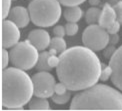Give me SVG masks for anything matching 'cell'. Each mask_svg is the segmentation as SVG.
Instances as JSON below:
<instances>
[{
    "instance_id": "cell-17",
    "label": "cell",
    "mask_w": 122,
    "mask_h": 111,
    "mask_svg": "<svg viewBox=\"0 0 122 111\" xmlns=\"http://www.w3.org/2000/svg\"><path fill=\"white\" fill-rule=\"evenodd\" d=\"M50 47L56 49L58 54L60 55V54H62L66 49H67V45H66V41L64 40L63 37L55 36L54 38L51 39V42H50Z\"/></svg>"
},
{
    "instance_id": "cell-27",
    "label": "cell",
    "mask_w": 122,
    "mask_h": 111,
    "mask_svg": "<svg viewBox=\"0 0 122 111\" xmlns=\"http://www.w3.org/2000/svg\"><path fill=\"white\" fill-rule=\"evenodd\" d=\"M120 26H121L120 22L118 21V20H116V21L112 25H110V26L107 29H106V30H107V32L109 34H115V33H117L119 30H120Z\"/></svg>"
},
{
    "instance_id": "cell-25",
    "label": "cell",
    "mask_w": 122,
    "mask_h": 111,
    "mask_svg": "<svg viewBox=\"0 0 122 111\" xmlns=\"http://www.w3.org/2000/svg\"><path fill=\"white\" fill-rule=\"evenodd\" d=\"M53 34L57 37H64L66 35L65 26H62V25H56V26L53 28Z\"/></svg>"
},
{
    "instance_id": "cell-26",
    "label": "cell",
    "mask_w": 122,
    "mask_h": 111,
    "mask_svg": "<svg viewBox=\"0 0 122 111\" xmlns=\"http://www.w3.org/2000/svg\"><path fill=\"white\" fill-rule=\"evenodd\" d=\"M9 59H10V55L9 52L6 50V48L2 49V69H6L9 63Z\"/></svg>"
},
{
    "instance_id": "cell-15",
    "label": "cell",
    "mask_w": 122,
    "mask_h": 111,
    "mask_svg": "<svg viewBox=\"0 0 122 111\" xmlns=\"http://www.w3.org/2000/svg\"><path fill=\"white\" fill-rule=\"evenodd\" d=\"M50 56L49 51H43L39 54V59L36 65V68L38 71H50L52 67L48 63V59Z\"/></svg>"
},
{
    "instance_id": "cell-28",
    "label": "cell",
    "mask_w": 122,
    "mask_h": 111,
    "mask_svg": "<svg viewBox=\"0 0 122 111\" xmlns=\"http://www.w3.org/2000/svg\"><path fill=\"white\" fill-rule=\"evenodd\" d=\"M68 91V88L66 87V85L63 83V82H59V83H56L55 84V93L57 94H63L65 92Z\"/></svg>"
},
{
    "instance_id": "cell-33",
    "label": "cell",
    "mask_w": 122,
    "mask_h": 111,
    "mask_svg": "<svg viewBox=\"0 0 122 111\" xmlns=\"http://www.w3.org/2000/svg\"><path fill=\"white\" fill-rule=\"evenodd\" d=\"M111 1H116V0H111Z\"/></svg>"
},
{
    "instance_id": "cell-10",
    "label": "cell",
    "mask_w": 122,
    "mask_h": 111,
    "mask_svg": "<svg viewBox=\"0 0 122 111\" xmlns=\"http://www.w3.org/2000/svg\"><path fill=\"white\" fill-rule=\"evenodd\" d=\"M28 40L31 42L38 50H45L50 46L51 38L47 31L43 29H34L28 34Z\"/></svg>"
},
{
    "instance_id": "cell-30",
    "label": "cell",
    "mask_w": 122,
    "mask_h": 111,
    "mask_svg": "<svg viewBox=\"0 0 122 111\" xmlns=\"http://www.w3.org/2000/svg\"><path fill=\"white\" fill-rule=\"evenodd\" d=\"M119 42V35L117 33L115 34H110L109 36V44L111 45H116Z\"/></svg>"
},
{
    "instance_id": "cell-19",
    "label": "cell",
    "mask_w": 122,
    "mask_h": 111,
    "mask_svg": "<svg viewBox=\"0 0 122 111\" xmlns=\"http://www.w3.org/2000/svg\"><path fill=\"white\" fill-rule=\"evenodd\" d=\"M101 74H100V80L101 81H107L109 78H111L112 75V67L110 65H106L105 63H101Z\"/></svg>"
},
{
    "instance_id": "cell-3",
    "label": "cell",
    "mask_w": 122,
    "mask_h": 111,
    "mask_svg": "<svg viewBox=\"0 0 122 111\" xmlns=\"http://www.w3.org/2000/svg\"><path fill=\"white\" fill-rule=\"evenodd\" d=\"M70 110H122V93L105 84L81 90L72 98Z\"/></svg>"
},
{
    "instance_id": "cell-29",
    "label": "cell",
    "mask_w": 122,
    "mask_h": 111,
    "mask_svg": "<svg viewBox=\"0 0 122 111\" xmlns=\"http://www.w3.org/2000/svg\"><path fill=\"white\" fill-rule=\"evenodd\" d=\"M48 63L52 68H56L60 63V57L56 56V55H50L48 59Z\"/></svg>"
},
{
    "instance_id": "cell-12",
    "label": "cell",
    "mask_w": 122,
    "mask_h": 111,
    "mask_svg": "<svg viewBox=\"0 0 122 111\" xmlns=\"http://www.w3.org/2000/svg\"><path fill=\"white\" fill-rule=\"evenodd\" d=\"M116 20H117V16H116V11L113 7L112 4L106 3L101 10V14L99 17L98 24L101 27L107 29L110 25H112Z\"/></svg>"
},
{
    "instance_id": "cell-24",
    "label": "cell",
    "mask_w": 122,
    "mask_h": 111,
    "mask_svg": "<svg viewBox=\"0 0 122 111\" xmlns=\"http://www.w3.org/2000/svg\"><path fill=\"white\" fill-rule=\"evenodd\" d=\"M113 7L116 11V16H117V20L122 25V0L121 1H116L113 4Z\"/></svg>"
},
{
    "instance_id": "cell-4",
    "label": "cell",
    "mask_w": 122,
    "mask_h": 111,
    "mask_svg": "<svg viewBox=\"0 0 122 111\" xmlns=\"http://www.w3.org/2000/svg\"><path fill=\"white\" fill-rule=\"evenodd\" d=\"M28 10L32 23L39 27H50L56 24L62 13L58 0H32Z\"/></svg>"
},
{
    "instance_id": "cell-32",
    "label": "cell",
    "mask_w": 122,
    "mask_h": 111,
    "mask_svg": "<svg viewBox=\"0 0 122 111\" xmlns=\"http://www.w3.org/2000/svg\"><path fill=\"white\" fill-rule=\"evenodd\" d=\"M49 53H50V55H57L58 54L57 50L54 49V48H51V47H50V49H49Z\"/></svg>"
},
{
    "instance_id": "cell-1",
    "label": "cell",
    "mask_w": 122,
    "mask_h": 111,
    "mask_svg": "<svg viewBox=\"0 0 122 111\" xmlns=\"http://www.w3.org/2000/svg\"><path fill=\"white\" fill-rule=\"evenodd\" d=\"M60 63L56 67L59 81L70 91H81L98 82L101 62L95 51L86 46H73L59 55Z\"/></svg>"
},
{
    "instance_id": "cell-16",
    "label": "cell",
    "mask_w": 122,
    "mask_h": 111,
    "mask_svg": "<svg viewBox=\"0 0 122 111\" xmlns=\"http://www.w3.org/2000/svg\"><path fill=\"white\" fill-rule=\"evenodd\" d=\"M101 14V9L93 6L89 8L85 13V20L89 25L90 24H96L99 21V17Z\"/></svg>"
},
{
    "instance_id": "cell-31",
    "label": "cell",
    "mask_w": 122,
    "mask_h": 111,
    "mask_svg": "<svg viewBox=\"0 0 122 111\" xmlns=\"http://www.w3.org/2000/svg\"><path fill=\"white\" fill-rule=\"evenodd\" d=\"M88 2L92 6H97V5L100 4V0H88Z\"/></svg>"
},
{
    "instance_id": "cell-11",
    "label": "cell",
    "mask_w": 122,
    "mask_h": 111,
    "mask_svg": "<svg viewBox=\"0 0 122 111\" xmlns=\"http://www.w3.org/2000/svg\"><path fill=\"white\" fill-rule=\"evenodd\" d=\"M8 18L13 21L19 28H25L31 20L29 10L23 6H15L11 8L8 15Z\"/></svg>"
},
{
    "instance_id": "cell-8",
    "label": "cell",
    "mask_w": 122,
    "mask_h": 111,
    "mask_svg": "<svg viewBox=\"0 0 122 111\" xmlns=\"http://www.w3.org/2000/svg\"><path fill=\"white\" fill-rule=\"evenodd\" d=\"M20 31L19 27L10 19L2 22V47L10 48L19 42Z\"/></svg>"
},
{
    "instance_id": "cell-9",
    "label": "cell",
    "mask_w": 122,
    "mask_h": 111,
    "mask_svg": "<svg viewBox=\"0 0 122 111\" xmlns=\"http://www.w3.org/2000/svg\"><path fill=\"white\" fill-rule=\"evenodd\" d=\"M109 65L112 67L111 81L116 88L122 91V45L116 49L113 56L110 58Z\"/></svg>"
},
{
    "instance_id": "cell-2",
    "label": "cell",
    "mask_w": 122,
    "mask_h": 111,
    "mask_svg": "<svg viewBox=\"0 0 122 111\" xmlns=\"http://www.w3.org/2000/svg\"><path fill=\"white\" fill-rule=\"evenodd\" d=\"M34 94L32 77L25 70L10 67L2 71V106L8 109H22Z\"/></svg>"
},
{
    "instance_id": "cell-20",
    "label": "cell",
    "mask_w": 122,
    "mask_h": 111,
    "mask_svg": "<svg viewBox=\"0 0 122 111\" xmlns=\"http://www.w3.org/2000/svg\"><path fill=\"white\" fill-rule=\"evenodd\" d=\"M65 30H66V35H68V36H74L78 32L79 27L77 23H75V22H67V24L65 25Z\"/></svg>"
},
{
    "instance_id": "cell-13",
    "label": "cell",
    "mask_w": 122,
    "mask_h": 111,
    "mask_svg": "<svg viewBox=\"0 0 122 111\" xmlns=\"http://www.w3.org/2000/svg\"><path fill=\"white\" fill-rule=\"evenodd\" d=\"M83 15L82 9L79 6H68L64 9L63 17L67 22H75L77 23Z\"/></svg>"
},
{
    "instance_id": "cell-23",
    "label": "cell",
    "mask_w": 122,
    "mask_h": 111,
    "mask_svg": "<svg viewBox=\"0 0 122 111\" xmlns=\"http://www.w3.org/2000/svg\"><path fill=\"white\" fill-rule=\"evenodd\" d=\"M58 1L61 3V5L63 6H79L80 4H82L86 0H58Z\"/></svg>"
},
{
    "instance_id": "cell-14",
    "label": "cell",
    "mask_w": 122,
    "mask_h": 111,
    "mask_svg": "<svg viewBox=\"0 0 122 111\" xmlns=\"http://www.w3.org/2000/svg\"><path fill=\"white\" fill-rule=\"evenodd\" d=\"M28 109L29 110H49L50 104L47 98L35 96V97H32L31 100L28 102Z\"/></svg>"
},
{
    "instance_id": "cell-21",
    "label": "cell",
    "mask_w": 122,
    "mask_h": 111,
    "mask_svg": "<svg viewBox=\"0 0 122 111\" xmlns=\"http://www.w3.org/2000/svg\"><path fill=\"white\" fill-rule=\"evenodd\" d=\"M11 2L12 0H2V18L5 19L8 17L9 12L11 10Z\"/></svg>"
},
{
    "instance_id": "cell-6",
    "label": "cell",
    "mask_w": 122,
    "mask_h": 111,
    "mask_svg": "<svg viewBox=\"0 0 122 111\" xmlns=\"http://www.w3.org/2000/svg\"><path fill=\"white\" fill-rule=\"evenodd\" d=\"M109 36L107 30L99 24H90L82 33V42L93 51H100L109 44Z\"/></svg>"
},
{
    "instance_id": "cell-5",
    "label": "cell",
    "mask_w": 122,
    "mask_h": 111,
    "mask_svg": "<svg viewBox=\"0 0 122 111\" xmlns=\"http://www.w3.org/2000/svg\"><path fill=\"white\" fill-rule=\"evenodd\" d=\"M11 48L9 55L13 66L26 71L37 65L39 59L38 49L29 40L18 42Z\"/></svg>"
},
{
    "instance_id": "cell-7",
    "label": "cell",
    "mask_w": 122,
    "mask_h": 111,
    "mask_svg": "<svg viewBox=\"0 0 122 111\" xmlns=\"http://www.w3.org/2000/svg\"><path fill=\"white\" fill-rule=\"evenodd\" d=\"M34 95L48 98L55 93V78L49 71H39L32 76Z\"/></svg>"
},
{
    "instance_id": "cell-18",
    "label": "cell",
    "mask_w": 122,
    "mask_h": 111,
    "mask_svg": "<svg viewBox=\"0 0 122 111\" xmlns=\"http://www.w3.org/2000/svg\"><path fill=\"white\" fill-rule=\"evenodd\" d=\"M71 98V93H70V90L67 92H65L63 94H57V93H54L52 96H51V99L54 103L56 104H66Z\"/></svg>"
},
{
    "instance_id": "cell-22",
    "label": "cell",
    "mask_w": 122,
    "mask_h": 111,
    "mask_svg": "<svg viewBox=\"0 0 122 111\" xmlns=\"http://www.w3.org/2000/svg\"><path fill=\"white\" fill-rule=\"evenodd\" d=\"M116 51V47L115 45H107L105 48H104V51H103V56L106 58V59H110L111 57L113 56V54L115 53Z\"/></svg>"
}]
</instances>
